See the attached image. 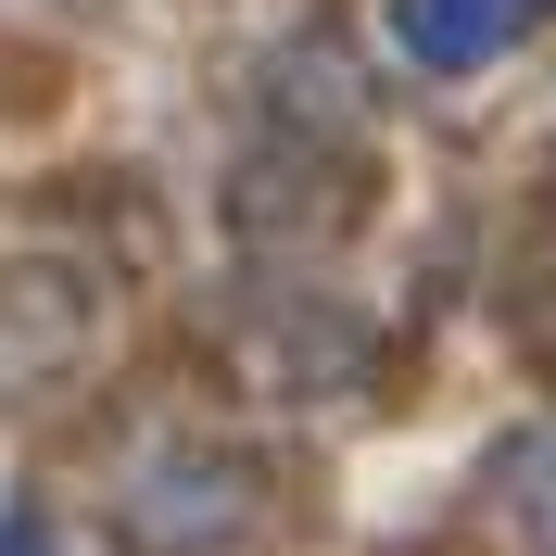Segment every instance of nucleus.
Masks as SVG:
<instances>
[{"label": "nucleus", "instance_id": "1", "mask_svg": "<svg viewBox=\"0 0 556 556\" xmlns=\"http://www.w3.org/2000/svg\"><path fill=\"white\" fill-rule=\"evenodd\" d=\"M556 0H392V38H405L417 64H443V76H468V64H493L506 38H531Z\"/></svg>", "mask_w": 556, "mask_h": 556}]
</instances>
